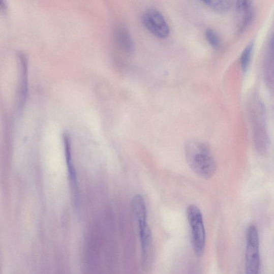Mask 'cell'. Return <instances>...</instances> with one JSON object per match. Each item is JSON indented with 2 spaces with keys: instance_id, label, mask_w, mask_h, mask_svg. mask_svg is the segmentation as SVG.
<instances>
[{
  "instance_id": "obj_8",
  "label": "cell",
  "mask_w": 274,
  "mask_h": 274,
  "mask_svg": "<svg viewBox=\"0 0 274 274\" xmlns=\"http://www.w3.org/2000/svg\"><path fill=\"white\" fill-rule=\"evenodd\" d=\"M65 143L66 147V157L67 159L68 166L69 169V172L70 176L71 179H72V182H73V186L74 187V190L75 191H77V181L76 177V174L75 170L73 168L72 157H71L70 154V147L69 140L68 137L66 136L65 137Z\"/></svg>"
},
{
  "instance_id": "obj_9",
  "label": "cell",
  "mask_w": 274,
  "mask_h": 274,
  "mask_svg": "<svg viewBox=\"0 0 274 274\" xmlns=\"http://www.w3.org/2000/svg\"><path fill=\"white\" fill-rule=\"evenodd\" d=\"M208 44L213 48H218L221 45V39L219 35L212 29L208 28L205 33Z\"/></svg>"
},
{
  "instance_id": "obj_7",
  "label": "cell",
  "mask_w": 274,
  "mask_h": 274,
  "mask_svg": "<svg viewBox=\"0 0 274 274\" xmlns=\"http://www.w3.org/2000/svg\"><path fill=\"white\" fill-rule=\"evenodd\" d=\"M202 3L214 11L220 13L229 11L232 4L230 1L227 0H206Z\"/></svg>"
},
{
  "instance_id": "obj_3",
  "label": "cell",
  "mask_w": 274,
  "mask_h": 274,
  "mask_svg": "<svg viewBox=\"0 0 274 274\" xmlns=\"http://www.w3.org/2000/svg\"><path fill=\"white\" fill-rule=\"evenodd\" d=\"M187 216L189 223L191 242L196 255L200 257L204 253L206 245V232L202 213L195 205H190L187 209Z\"/></svg>"
},
{
  "instance_id": "obj_4",
  "label": "cell",
  "mask_w": 274,
  "mask_h": 274,
  "mask_svg": "<svg viewBox=\"0 0 274 274\" xmlns=\"http://www.w3.org/2000/svg\"><path fill=\"white\" fill-rule=\"evenodd\" d=\"M259 238L256 226H251L247 232L246 274H259L260 268Z\"/></svg>"
},
{
  "instance_id": "obj_6",
  "label": "cell",
  "mask_w": 274,
  "mask_h": 274,
  "mask_svg": "<svg viewBox=\"0 0 274 274\" xmlns=\"http://www.w3.org/2000/svg\"><path fill=\"white\" fill-rule=\"evenodd\" d=\"M116 39L118 44L123 47L128 53L134 52V44L129 33L124 28H120L117 30Z\"/></svg>"
},
{
  "instance_id": "obj_10",
  "label": "cell",
  "mask_w": 274,
  "mask_h": 274,
  "mask_svg": "<svg viewBox=\"0 0 274 274\" xmlns=\"http://www.w3.org/2000/svg\"><path fill=\"white\" fill-rule=\"evenodd\" d=\"M253 44L251 43L243 50L240 58V63L242 70L246 72L249 67L251 57Z\"/></svg>"
},
{
  "instance_id": "obj_5",
  "label": "cell",
  "mask_w": 274,
  "mask_h": 274,
  "mask_svg": "<svg viewBox=\"0 0 274 274\" xmlns=\"http://www.w3.org/2000/svg\"><path fill=\"white\" fill-rule=\"evenodd\" d=\"M143 23L148 31L156 37L165 39L170 34V28L163 15L155 9H149L144 13Z\"/></svg>"
},
{
  "instance_id": "obj_2",
  "label": "cell",
  "mask_w": 274,
  "mask_h": 274,
  "mask_svg": "<svg viewBox=\"0 0 274 274\" xmlns=\"http://www.w3.org/2000/svg\"><path fill=\"white\" fill-rule=\"evenodd\" d=\"M135 218L138 222L143 262L148 265L151 256L152 239L147 221V209L145 200L140 195H136L131 200Z\"/></svg>"
},
{
  "instance_id": "obj_1",
  "label": "cell",
  "mask_w": 274,
  "mask_h": 274,
  "mask_svg": "<svg viewBox=\"0 0 274 274\" xmlns=\"http://www.w3.org/2000/svg\"><path fill=\"white\" fill-rule=\"evenodd\" d=\"M185 155L187 163L199 177L211 178L216 173V162L210 147L204 142L190 140L186 144Z\"/></svg>"
}]
</instances>
